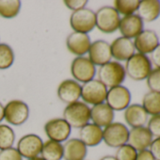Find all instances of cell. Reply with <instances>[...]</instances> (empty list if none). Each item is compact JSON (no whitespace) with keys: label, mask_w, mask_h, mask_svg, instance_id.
Returning a JSON list of instances; mask_svg holds the SVG:
<instances>
[{"label":"cell","mask_w":160,"mask_h":160,"mask_svg":"<svg viewBox=\"0 0 160 160\" xmlns=\"http://www.w3.org/2000/svg\"><path fill=\"white\" fill-rule=\"evenodd\" d=\"M97 74L99 81L110 89L121 86L126 76L124 67L118 61H109L100 66Z\"/></svg>","instance_id":"6da1fadb"},{"label":"cell","mask_w":160,"mask_h":160,"mask_svg":"<svg viewBox=\"0 0 160 160\" xmlns=\"http://www.w3.org/2000/svg\"><path fill=\"white\" fill-rule=\"evenodd\" d=\"M63 119L71 127L81 128L91 120V108L84 102L72 103L64 108Z\"/></svg>","instance_id":"7a4b0ae2"},{"label":"cell","mask_w":160,"mask_h":160,"mask_svg":"<svg viewBox=\"0 0 160 160\" xmlns=\"http://www.w3.org/2000/svg\"><path fill=\"white\" fill-rule=\"evenodd\" d=\"M125 73L135 81H141L152 72V62L146 55L135 53L125 63Z\"/></svg>","instance_id":"3957f363"},{"label":"cell","mask_w":160,"mask_h":160,"mask_svg":"<svg viewBox=\"0 0 160 160\" xmlns=\"http://www.w3.org/2000/svg\"><path fill=\"white\" fill-rule=\"evenodd\" d=\"M96 28L103 33L110 34L119 29L120 14L118 12L110 6H105L100 8L95 12Z\"/></svg>","instance_id":"277c9868"},{"label":"cell","mask_w":160,"mask_h":160,"mask_svg":"<svg viewBox=\"0 0 160 160\" xmlns=\"http://www.w3.org/2000/svg\"><path fill=\"white\" fill-rule=\"evenodd\" d=\"M70 26L74 32L88 34L96 27L95 12L87 8L72 12L70 17Z\"/></svg>","instance_id":"5b68a950"},{"label":"cell","mask_w":160,"mask_h":160,"mask_svg":"<svg viewBox=\"0 0 160 160\" xmlns=\"http://www.w3.org/2000/svg\"><path fill=\"white\" fill-rule=\"evenodd\" d=\"M108 88L98 79H92L81 86V98L85 104L96 106L106 101Z\"/></svg>","instance_id":"8992f818"},{"label":"cell","mask_w":160,"mask_h":160,"mask_svg":"<svg viewBox=\"0 0 160 160\" xmlns=\"http://www.w3.org/2000/svg\"><path fill=\"white\" fill-rule=\"evenodd\" d=\"M71 73L76 82L87 83L96 74L95 65L85 57H76L71 63Z\"/></svg>","instance_id":"52a82bcc"},{"label":"cell","mask_w":160,"mask_h":160,"mask_svg":"<svg viewBox=\"0 0 160 160\" xmlns=\"http://www.w3.org/2000/svg\"><path fill=\"white\" fill-rule=\"evenodd\" d=\"M29 117V108L22 100H12L4 107V119L12 125H22Z\"/></svg>","instance_id":"ba28073f"},{"label":"cell","mask_w":160,"mask_h":160,"mask_svg":"<svg viewBox=\"0 0 160 160\" xmlns=\"http://www.w3.org/2000/svg\"><path fill=\"white\" fill-rule=\"evenodd\" d=\"M129 130L122 122H112L103 130V140L111 148H119L128 141Z\"/></svg>","instance_id":"9c48e42d"},{"label":"cell","mask_w":160,"mask_h":160,"mask_svg":"<svg viewBox=\"0 0 160 160\" xmlns=\"http://www.w3.org/2000/svg\"><path fill=\"white\" fill-rule=\"evenodd\" d=\"M43 141L36 134H28L23 136L17 142V151L23 158L30 159L41 154Z\"/></svg>","instance_id":"30bf717a"},{"label":"cell","mask_w":160,"mask_h":160,"mask_svg":"<svg viewBox=\"0 0 160 160\" xmlns=\"http://www.w3.org/2000/svg\"><path fill=\"white\" fill-rule=\"evenodd\" d=\"M106 101L113 111H122L130 106L131 93L126 87L117 86L108 91Z\"/></svg>","instance_id":"8fae6325"},{"label":"cell","mask_w":160,"mask_h":160,"mask_svg":"<svg viewBox=\"0 0 160 160\" xmlns=\"http://www.w3.org/2000/svg\"><path fill=\"white\" fill-rule=\"evenodd\" d=\"M72 127L63 118H54L44 124V132L50 140L57 142L66 141L71 135Z\"/></svg>","instance_id":"7c38bea8"},{"label":"cell","mask_w":160,"mask_h":160,"mask_svg":"<svg viewBox=\"0 0 160 160\" xmlns=\"http://www.w3.org/2000/svg\"><path fill=\"white\" fill-rule=\"evenodd\" d=\"M89 59L98 66H102L111 61V48L110 44L104 40H97L92 42L89 49Z\"/></svg>","instance_id":"4fadbf2b"},{"label":"cell","mask_w":160,"mask_h":160,"mask_svg":"<svg viewBox=\"0 0 160 160\" xmlns=\"http://www.w3.org/2000/svg\"><path fill=\"white\" fill-rule=\"evenodd\" d=\"M92 42L88 34L80 32H72L66 39V46L69 52L77 56L84 57L89 52Z\"/></svg>","instance_id":"5bb4252c"},{"label":"cell","mask_w":160,"mask_h":160,"mask_svg":"<svg viewBox=\"0 0 160 160\" xmlns=\"http://www.w3.org/2000/svg\"><path fill=\"white\" fill-rule=\"evenodd\" d=\"M58 97L66 105L77 102L81 97V86L75 80L65 79L58 87Z\"/></svg>","instance_id":"9a60e30c"},{"label":"cell","mask_w":160,"mask_h":160,"mask_svg":"<svg viewBox=\"0 0 160 160\" xmlns=\"http://www.w3.org/2000/svg\"><path fill=\"white\" fill-rule=\"evenodd\" d=\"M143 21L138 14L123 16L119 25V30L122 37L133 39L143 31Z\"/></svg>","instance_id":"2e32d148"},{"label":"cell","mask_w":160,"mask_h":160,"mask_svg":"<svg viewBox=\"0 0 160 160\" xmlns=\"http://www.w3.org/2000/svg\"><path fill=\"white\" fill-rule=\"evenodd\" d=\"M152 141V135L145 126L132 128L129 131L127 144L132 146L137 152L147 150V148L150 147Z\"/></svg>","instance_id":"e0dca14e"},{"label":"cell","mask_w":160,"mask_h":160,"mask_svg":"<svg viewBox=\"0 0 160 160\" xmlns=\"http://www.w3.org/2000/svg\"><path fill=\"white\" fill-rule=\"evenodd\" d=\"M135 49L138 53L146 55L152 53L159 44V38L153 30H143L134 41Z\"/></svg>","instance_id":"ac0fdd59"},{"label":"cell","mask_w":160,"mask_h":160,"mask_svg":"<svg viewBox=\"0 0 160 160\" xmlns=\"http://www.w3.org/2000/svg\"><path fill=\"white\" fill-rule=\"evenodd\" d=\"M112 58L118 61H126L135 54V46L130 39L119 37L110 44Z\"/></svg>","instance_id":"d6986e66"},{"label":"cell","mask_w":160,"mask_h":160,"mask_svg":"<svg viewBox=\"0 0 160 160\" xmlns=\"http://www.w3.org/2000/svg\"><path fill=\"white\" fill-rule=\"evenodd\" d=\"M87 152V146L79 138L67 139L63 144L64 160H85Z\"/></svg>","instance_id":"ffe728a7"},{"label":"cell","mask_w":160,"mask_h":160,"mask_svg":"<svg viewBox=\"0 0 160 160\" xmlns=\"http://www.w3.org/2000/svg\"><path fill=\"white\" fill-rule=\"evenodd\" d=\"M114 117V111L106 103L93 106L91 108V120L92 121V123L101 128L107 127L112 123Z\"/></svg>","instance_id":"44dd1931"},{"label":"cell","mask_w":160,"mask_h":160,"mask_svg":"<svg viewBox=\"0 0 160 160\" xmlns=\"http://www.w3.org/2000/svg\"><path fill=\"white\" fill-rule=\"evenodd\" d=\"M79 139L87 147L99 145L103 140V129L94 123H87L79 131Z\"/></svg>","instance_id":"7402d4cb"},{"label":"cell","mask_w":160,"mask_h":160,"mask_svg":"<svg viewBox=\"0 0 160 160\" xmlns=\"http://www.w3.org/2000/svg\"><path fill=\"white\" fill-rule=\"evenodd\" d=\"M124 120L128 125L132 128L144 126L148 121V114L144 110L141 105L133 104L130 105L124 110Z\"/></svg>","instance_id":"603a6c76"},{"label":"cell","mask_w":160,"mask_h":160,"mask_svg":"<svg viewBox=\"0 0 160 160\" xmlns=\"http://www.w3.org/2000/svg\"><path fill=\"white\" fill-rule=\"evenodd\" d=\"M137 12L142 21L147 23L152 22L160 15V1L159 0H142L139 2Z\"/></svg>","instance_id":"cb8c5ba5"},{"label":"cell","mask_w":160,"mask_h":160,"mask_svg":"<svg viewBox=\"0 0 160 160\" xmlns=\"http://www.w3.org/2000/svg\"><path fill=\"white\" fill-rule=\"evenodd\" d=\"M41 157L44 160H61L63 158V145L54 140H46L42 144Z\"/></svg>","instance_id":"d4e9b609"},{"label":"cell","mask_w":160,"mask_h":160,"mask_svg":"<svg viewBox=\"0 0 160 160\" xmlns=\"http://www.w3.org/2000/svg\"><path fill=\"white\" fill-rule=\"evenodd\" d=\"M142 108L147 114L152 116L160 114V93L154 92H147L142 100Z\"/></svg>","instance_id":"484cf974"},{"label":"cell","mask_w":160,"mask_h":160,"mask_svg":"<svg viewBox=\"0 0 160 160\" xmlns=\"http://www.w3.org/2000/svg\"><path fill=\"white\" fill-rule=\"evenodd\" d=\"M21 10V1L19 0H0V16L12 19L16 17Z\"/></svg>","instance_id":"4316f807"},{"label":"cell","mask_w":160,"mask_h":160,"mask_svg":"<svg viewBox=\"0 0 160 160\" xmlns=\"http://www.w3.org/2000/svg\"><path fill=\"white\" fill-rule=\"evenodd\" d=\"M138 0H116L114 1V9L118 12L119 14L124 16L135 14L139 6Z\"/></svg>","instance_id":"83f0119b"},{"label":"cell","mask_w":160,"mask_h":160,"mask_svg":"<svg viewBox=\"0 0 160 160\" xmlns=\"http://www.w3.org/2000/svg\"><path fill=\"white\" fill-rule=\"evenodd\" d=\"M15 141V134L12 128L7 124H0V150L12 148Z\"/></svg>","instance_id":"f1b7e54d"},{"label":"cell","mask_w":160,"mask_h":160,"mask_svg":"<svg viewBox=\"0 0 160 160\" xmlns=\"http://www.w3.org/2000/svg\"><path fill=\"white\" fill-rule=\"evenodd\" d=\"M14 62V52L7 43H0V70L10 68Z\"/></svg>","instance_id":"f546056e"},{"label":"cell","mask_w":160,"mask_h":160,"mask_svg":"<svg viewBox=\"0 0 160 160\" xmlns=\"http://www.w3.org/2000/svg\"><path fill=\"white\" fill-rule=\"evenodd\" d=\"M138 152L129 144H124L118 148L115 158L116 160H136Z\"/></svg>","instance_id":"4dcf8cb0"},{"label":"cell","mask_w":160,"mask_h":160,"mask_svg":"<svg viewBox=\"0 0 160 160\" xmlns=\"http://www.w3.org/2000/svg\"><path fill=\"white\" fill-rule=\"evenodd\" d=\"M147 85L151 92L160 93V69H153L147 77Z\"/></svg>","instance_id":"1f68e13d"},{"label":"cell","mask_w":160,"mask_h":160,"mask_svg":"<svg viewBox=\"0 0 160 160\" xmlns=\"http://www.w3.org/2000/svg\"><path fill=\"white\" fill-rule=\"evenodd\" d=\"M0 160H23V157L16 148L12 147L0 150Z\"/></svg>","instance_id":"d6a6232c"},{"label":"cell","mask_w":160,"mask_h":160,"mask_svg":"<svg viewBox=\"0 0 160 160\" xmlns=\"http://www.w3.org/2000/svg\"><path fill=\"white\" fill-rule=\"evenodd\" d=\"M147 128L152 137L160 138V114L154 115L149 120Z\"/></svg>","instance_id":"836d02e7"},{"label":"cell","mask_w":160,"mask_h":160,"mask_svg":"<svg viewBox=\"0 0 160 160\" xmlns=\"http://www.w3.org/2000/svg\"><path fill=\"white\" fill-rule=\"evenodd\" d=\"M64 4L68 9L72 10V12H76L84 9L88 4V1L87 0H65Z\"/></svg>","instance_id":"e575fe53"},{"label":"cell","mask_w":160,"mask_h":160,"mask_svg":"<svg viewBox=\"0 0 160 160\" xmlns=\"http://www.w3.org/2000/svg\"><path fill=\"white\" fill-rule=\"evenodd\" d=\"M149 151L151 152L155 160H160V138L152 139Z\"/></svg>","instance_id":"d590c367"},{"label":"cell","mask_w":160,"mask_h":160,"mask_svg":"<svg viewBox=\"0 0 160 160\" xmlns=\"http://www.w3.org/2000/svg\"><path fill=\"white\" fill-rule=\"evenodd\" d=\"M151 62H152L157 69H160V43L151 53Z\"/></svg>","instance_id":"8d00e7d4"},{"label":"cell","mask_w":160,"mask_h":160,"mask_svg":"<svg viewBox=\"0 0 160 160\" xmlns=\"http://www.w3.org/2000/svg\"><path fill=\"white\" fill-rule=\"evenodd\" d=\"M136 160H155L149 150H143L138 152Z\"/></svg>","instance_id":"74e56055"},{"label":"cell","mask_w":160,"mask_h":160,"mask_svg":"<svg viewBox=\"0 0 160 160\" xmlns=\"http://www.w3.org/2000/svg\"><path fill=\"white\" fill-rule=\"evenodd\" d=\"M4 120V106L0 103V122Z\"/></svg>","instance_id":"f35d334b"},{"label":"cell","mask_w":160,"mask_h":160,"mask_svg":"<svg viewBox=\"0 0 160 160\" xmlns=\"http://www.w3.org/2000/svg\"><path fill=\"white\" fill-rule=\"evenodd\" d=\"M100 160H116V158L113 155H106V156H103Z\"/></svg>","instance_id":"ab89813d"},{"label":"cell","mask_w":160,"mask_h":160,"mask_svg":"<svg viewBox=\"0 0 160 160\" xmlns=\"http://www.w3.org/2000/svg\"><path fill=\"white\" fill-rule=\"evenodd\" d=\"M27 160H44V159H43V158H42L41 156H37V157H34V158L27 159Z\"/></svg>","instance_id":"60d3db41"}]
</instances>
